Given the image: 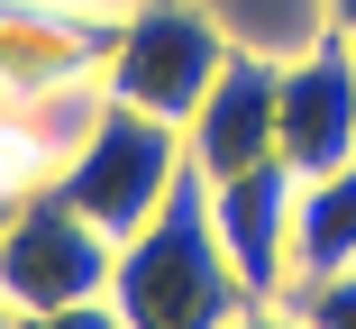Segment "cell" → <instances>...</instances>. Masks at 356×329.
Returning a JSON list of instances; mask_svg holds the SVG:
<instances>
[{"mask_svg": "<svg viewBox=\"0 0 356 329\" xmlns=\"http://www.w3.org/2000/svg\"><path fill=\"white\" fill-rule=\"evenodd\" d=\"M283 302L302 311V329H356V266H338V275H293Z\"/></svg>", "mask_w": 356, "mask_h": 329, "instance_id": "obj_10", "label": "cell"}, {"mask_svg": "<svg viewBox=\"0 0 356 329\" xmlns=\"http://www.w3.org/2000/svg\"><path fill=\"white\" fill-rule=\"evenodd\" d=\"M10 211H19V192H0V220H10Z\"/></svg>", "mask_w": 356, "mask_h": 329, "instance_id": "obj_14", "label": "cell"}, {"mask_svg": "<svg viewBox=\"0 0 356 329\" xmlns=\"http://www.w3.org/2000/svg\"><path fill=\"white\" fill-rule=\"evenodd\" d=\"M274 74L283 64L274 55H229L220 64V83L201 92V110L183 119V156L201 183H229V174H256L274 165Z\"/></svg>", "mask_w": 356, "mask_h": 329, "instance_id": "obj_7", "label": "cell"}, {"mask_svg": "<svg viewBox=\"0 0 356 329\" xmlns=\"http://www.w3.org/2000/svg\"><path fill=\"white\" fill-rule=\"evenodd\" d=\"M329 37H347V46H356V0H329Z\"/></svg>", "mask_w": 356, "mask_h": 329, "instance_id": "obj_13", "label": "cell"}, {"mask_svg": "<svg viewBox=\"0 0 356 329\" xmlns=\"http://www.w3.org/2000/svg\"><path fill=\"white\" fill-rule=\"evenodd\" d=\"M229 329H302V311H293V302L274 293V302H247V311H238Z\"/></svg>", "mask_w": 356, "mask_h": 329, "instance_id": "obj_12", "label": "cell"}, {"mask_svg": "<svg viewBox=\"0 0 356 329\" xmlns=\"http://www.w3.org/2000/svg\"><path fill=\"white\" fill-rule=\"evenodd\" d=\"M110 256H119V238L101 220H83L55 183H37L0 220V302L19 320L28 311H64V302H101L110 293Z\"/></svg>", "mask_w": 356, "mask_h": 329, "instance_id": "obj_4", "label": "cell"}, {"mask_svg": "<svg viewBox=\"0 0 356 329\" xmlns=\"http://www.w3.org/2000/svg\"><path fill=\"white\" fill-rule=\"evenodd\" d=\"M0 329H19V311H10V302H0Z\"/></svg>", "mask_w": 356, "mask_h": 329, "instance_id": "obj_15", "label": "cell"}, {"mask_svg": "<svg viewBox=\"0 0 356 329\" xmlns=\"http://www.w3.org/2000/svg\"><path fill=\"white\" fill-rule=\"evenodd\" d=\"M110 28L119 19L64 10V0H0V110H37V101H64V92H101Z\"/></svg>", "mask_w": 356, "mask_h": 329, "instance_id": "obj_5", "label": "cell"}, {"mask_svg": "<svg viewBox=\"0 0 356 329\" xmlns=\"http://www.w3.org/2000/svg\"><path fill=\"white\" fill-rule=\"evenodd\" d=\"M338 266H356V156L302 174L293 192V275H338Z\"/></svg>", "mask_w": 356, "mask_h": 329, "instance_id": "obj_9", "label": "cell"}, {"mask_svg": "<svg viewBox=\"0 0 356 329\" xmlns=\"http://www.w3.org/2000/svg\"><path fill=\"white\" fill-rule=\"evenodd\" d=\"M183 174H192V156H183V128H174V119H147V110H128V101H101L92 128L55 156L46 183H55L83 220H101L110 238H128V229H147V220L174 202Z\"/></svg>", "mask_w": 356, "mask_h": 329, "instance_id": "obj_2", "label": "cell"}, {"mask_svg": "<svg viewBox=\"0 0 356 329\" xmlns=\"http://www.w3.org/2000/svg\"><path fill=\"white\" fill-rule=\"evenodd\" d=\"M110 302L128 329H229L256 293L238 284L229 266V247L220 229H210V183L183 174L174 183V202L147 220V229H128L119 256H110Z\"/></svg>", "mask_w": 356, "mask_h": 329, "instance_id": "obj_1", "label": "cell"}, {"mask_svg": "<svg viewBox=\"0 0 356 329\" xmlns=\"http://www.w3.org/2000/svg\"><path fill=\"white\" fill-rule=\"evenodd\" d=\"M19 329H128V320H119V302L101 293V302H64V311H28Z\"/></svg>", "mask_w": 356, "mask_h": 329, "instance_id": "obj_11", "label": "cell"}, {"mask_svg": "<svg viewBox=\"0 0 356 329\" xmlns=\"http://www.w3.org/2000/svg\"><path fill=\"white\" fill-rule=\"evenodd\" d=\"M229 28L201 10V0H137V10H119L110 28V64H101V92L128 101V110H147V119H192L201 92L220 83V64H229Z\"/></svg>", "mask_w": 356, "mask_h": 329, "instance_id": "obj_3", "label": "cell"}, {"mask_svg": "<svg viewBox=\"0 0 356 329\" xmlns=\"http://www.w3.org/2000/svg\"><path fill=\"white\" fill-rule=\"evenodd\" d=\"M293 192L302 174L293 165H256V174H229V183H210V229H220L229 247V266L256 302H274L283 284H293Z\"/></svg>", "mask_w": 356, "mask_h": 329, "instance_id": "obj_8", "label": "cell"}, {"mask_svg": "<svg viewBox=\"0 0 356 329\" xmlns=\"http://www.w3.org/2000/svg\"><path fill=\"white\" fill-rule=\"evenodd\" d=\"M274 156L293 174H329L356 156V46L320 37L274 74Z\"/></svg>", "mask_w": 356, "mask_h": 329, "instance_id": "obj_6", "label": "cell"}]
</instances>
